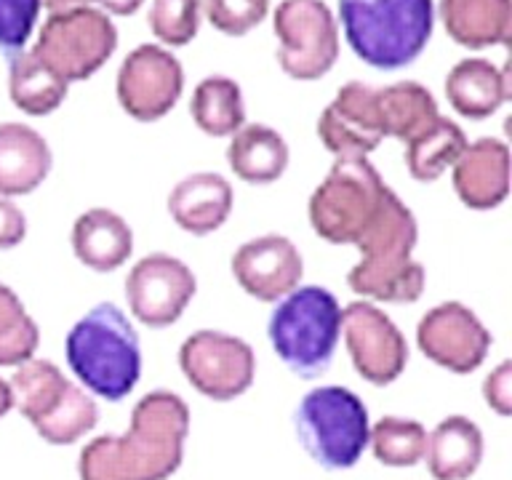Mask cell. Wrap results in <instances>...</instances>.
Masks as SVG:
<instances>
[{"label":"cell","instance_id":"cell-1","mask_svg":"<svg viewBox=\"0 0 512 480\" xmlns=\"http://www.w3.org/2000/svg\"><path fill=\"white\" fill-rule=\"evenodd\" d=\"M190 432V408L176 392L139 398L123 435H99L83 446L80 480H168L179 470Z\"/></svg>","mask_w":512,"mask_h":480},{"label":"cell","instance_id":"cell-2","mask_svg":"<svg viewBox=\"0 0 512 480\" xmlns=\"http://www.w3.org/2000/svg\"><path fill=\"white\" fill-rule=\"evenodd\" d=\"M419 224L414 211L390 192L382 211L368 224L358 243L360 262L347 275L355 294L371 302L414 304L424 294V267L414 259Z\"/></svg>","mask_w":512,"mask_h":480},{"label":"cell","instance_id":"cell-3","mask_svg":"<svg viewBox=\"0 0 512 480\" xmlns=\"http://www.w3.org/2000/svg\"><path fill=\"white\" fill-rule=\"evenodd\" d=\"M67 366L88 395L118 403L142 376V344L126 312L110 302L91 307L64 342Z\"/></svg>","mask_w":512,"mask_h":480},{"label":"cell","instance_id":"cell-4","mask_svg":"<svg viewBox=\"0 0 512 480\" xmlns=\"http://www.w3.org/2000/svg\"><path fill=\"white\" fill-rule=\"evenodd\" d=\"M352 54L374 70H403L427 48L435 27L432 0H339Z\"/></svg>","mask_w":512,"mask_h":480},{"label":"cell","instance_id":"cell-5","mask_svg":"<svg viewBox=\"0 0 512 480\" xmlns=\"http://www.w3.org/2000/svg\"><path fill=\"white\" fill-rule=\"evenodd\" d=\"M267 336L275 355L296 376L315 379L334 360L342 336V304L323 286H296L278 299Z\"/></svg>","mask_w":512,"mask_h":480},{"label":"cell","instance_id":"cell-6","mask_svg":"<svg viewBox=\"0 0 512 480\" xmlns=\"http://www.w3.org/2000/svg\"><path fill=\"white\" fill-rule=\"evenodd\" d=\"M8 387L14 408L51 446L78 443L99 422L96 400L80 384L70 382L51 360H24L16 366Z\"/></svg>","mask_w":512,"mask_h":480},{"label":"cell","instance_id":"cell-7","mask_svg":"<svg viewBox=\"0 0 512 480\" xmlns=\"http://www.w3.org/2000/svg\"><path fill=\"white\" fill-rule=\"evenodd\" d=\"M390 192L368 158H336L310 195L307 216L312 230L334 246H355Z\"/></svg>","mask_w":512,"mask_h":480},{"label":"cell","instance_id":"cell-8","mask_svg":"<svg viewBox=\"0 0 512 480\" xmlns=\"http://www.w3.org/2000/svg\"><path fill=\"white\" fill-rule=\"evenodd\" d=\"M296 438L323 470H350L368 446V408L347 387L326 384L307 392L294 414Z\"/></svg>","mask_w":512,"mask_h":480},{"label":"cell","instance_id":"cell-9","mask_svg":"<svg viewBox=\"0 0 512 480\" xmlns=\"http://www.w3.org/2000/svg\"><path fill=\"white\" fill-rule=\"evenodd\" d=\"M118 48V30L110 14L96 6H75L48 14L32 54L67 83L88 80Z\"/></svg>","mask_w":512,"mask_h":480},{"label":"cell","instance_id":"cell-10","mask_svg":"<svg viewBox=\"0 0 512 480\" xmlns=\"http://www.w3.org/2000/svg\"><path fill=\"white\" fill-rule=\"evenodd\" d=\"M272 30L288 78L320 80L339 59V27L323 0H283L272 11Z\"/></svg>","mask_w":512,"mask_h":480},{"label":"cell","instance_id":"cell-11","mask_svg":"<svg viewBox=\"0 0 512 480\" xmlns=\"http://www.w3.org/2000/svg\"><path fill=\"white\" fill-rule=\"evenodd\" d=\"M179 368L203 398L227 403L254 384L256 355L240 336L200 328L179 347Z\"/></svg>","mask_w":512,"mask_h":480},{"label":"cell","instance_id":"cell-12","mask_svg":"<svg viewBox=\"0 0 512 480\" xmlns=\"http://www.w3.org/2000/svg\"><path fill=\"white\" fill-rule=\"evenodd\" d=\"M184 91L182 62L168 48L142 43L120 62L115 94L128 118L155 123L174 110Z\"/></svg>","mask_w":512,"mask_h":480},{"label":"cell","instance_id":"cell-13","mask_svg":"<svg viewBox=\"0 0 512 480\" xmlns=\"http://www.w3.org/2000/svg\"><path fill=\"white\" fill-rule=\"evenodd\" d=\"M198 291L195 272L171 254L142 256L128 270V310L142 326L166 328L182 318L187 304Z\"/></svg>","mask_w":512,"mask_h":480},{"label":"cell","instance_id":"cell-14","mask_svg":"<svg viewBox=\"0 0 512 480\" xmlns=\"http://www.w3.org/2000/svg\"><path fill=\"white\" fill-rule=\"evenodd\" d=\"M342 334L352 366L368 384L384 387L406 371V336L374 302L347 304L342 310Z\"/></svg>","mask_w":512,"mask_h":480},{"label":"cell","instance_id":"cell-15","mask_svg":"<svg viewBox=\"0 0 512 480\" xmlns=\"http://www.w3.org/2000/svg\"><path fill=\"white\" fill-rule=\"evenodd\" d=\"M416 344L435 366L451 374H472L483 366L494 339L467 304L440 302L419 320Z\"/></svg>","mask_w":512,"mask_h":480},{"label":"cell","instance_id":"cell-16","mask_svg":"<svg viewBox=\"0 0 512 480\" xmlns=\"http://www.w3.org/2000/svg\"><path fill=\"white\" fill-rule=\"evenodd\" d=\"M318 139L334 158H368L387 139L376 88L350 80L320 112Z\"/></svg>","mask_w":512,"mask_h":480},{"label":"cell","instance_id":"cell-17","mask_svg":"<svg viewBox=\"0 0 512 480\" xmlns=\"http://www.w3.org/2000/svg\"><path fill=\"white\" fill-rule=\"evenodd\" d=\"M238 286L256 302H278L291 294L304 275V259L294 240L270 232L246 240L230 259Z\"/></svg>","mask_w":512,"mask_h":480},{"label":"cell","instance_id":"cell-18","mask_svg":"<svg viewBox=\"0 0 512 480\" xmlns=\"http://www.w3.org/2000/svg\"><path fill=\"white\" fill-rule=\"evenodd\" d=\"M454 190L472 211H491L510 195V147L483 136L467 142L454 166Z\"/></svg>","mask_w":512,"mask_h":480},{"label":"cell","instance_id":"cell-19","mask_svg":"<svg viewBox=\"0 0 512 480\" xmlns=\"http://www.w3.org/2000/svg\"><path fill=\"white\" fill-rule=\"evenodd\" d=\"M232 184L222 174L198 171L184 176L182 182L168 192V214L179 230L190 235H211L222 227L232 214Z\"/></svg>","mask_w":512,"mask_h":480},{"label":"cell","instance_id":"cell-20","mask_svg":"<svg viewBox=\"0 0 512 480\" xmlns=\"http://www.w3.org/2000/svg\"><path fill=\"white\" fill-rule=\"evenodd\" d=\"M54 166L51 147L40 131L24 123H0V195H30Z\"/></svg>","mask_w":512,"mask_h":480},{"label":"cell","instance_id":"cell-21","mask_svg":"<svg viewBox=\"0 0 512 480\" xmlns=\"http://www.w3.org/2000/svg\"><path fill=\"white\" fill-rule=\"evenodd\" d=\"M134 251L131 224L110 208H88L72 224V254L94 272H112Z\"/></svg>","mask_w":512,"mask_h":480},{"label":"cell","instance_id":"cell-22","mask_svg":"<svg viewBox=\"0 0 512 480\" xmlns=\"http://www.w3.org/2000/svg\"><path fill=\"white\" fill-rule=\"evenodd\" d=\"M483 432L470 416L454 414L427 432L424 462L435 480H470L483 462Z\"/></svg>","mask_w":512,"mask_h":480},{"label":"cell","instance_id":"cell-23","mask_svg":"<svg viewBox=\"0 0 512 480\" xmlns=\"http://www.w3.org/2000/svg\"><path fill=\"white\" fill-rule=\"evenodd\" d=\"M443 88L456 115L470 120L491 118L510 99L507 70L480 56H467L462 62H456Z\"/></svg>","mask_w":512,"mask_h":480},{"label":"cell","instance_id":"cell-24","mask_svg":"<svg viewBox=\"0 0 512 480\" xmlns=\"http://www.w3.org/2000/svg\"><path fill=\"white\" fill-rule=\"evenodd\" d=\"M438 14L459 46L480 51L510 43L512 0H440Z\"/></svg>","mask_w":512,"mask_h":480},{"label":"cell","instance_id":"cell-25","mask_svg":"<svg viewBox=\"0 0 512 480\" xmlns=\"http://www.w3.org/2000/svg\"><path fill=\"white\" fill-rule=\"evenodd\" d=\"M288 158L291 152L286 139L264 123L238 128L227 144V163L232 174L248 184L278 182L286 174Z\"/></svg>","mask_w":512,"mask_h":480},{"label":"cell","instance_id":"cell-26","mask_svg":"<svg viewBox=\"0 0 512 480\" xmlns=\"http://www.w3.org/2000/svg\"><path fill=\"white\" fill-rule=\"evenodd\" d=\"M67 91L70 83L40 62L32 48L8 56V96L16 110L43 118L62 107Z\"/></svg>","mask_w":512,"mask_h":480},{"label":"cell","instance_id":"cell-27","mask_svg":"<svg viewBox=\"0 0 512 480\" xmlns=\"http://www.w3.org/2000/svg\"><path fill=\"white\" fill-rule=\"evenodd\" d=\"M379 112H382L384 134L387 139L411 142L440 118L438 102L430 88H424L416 80H400L392 86L376 88Z\"/></svg>","mask_w":512,"mask_h":480},{"label":"cell","instance_id":"cell-28","mask_svg":"<svg viewBox=\"0 0 512 480\" xmlns=\"http://www.w3.org/2000/svg\"><path fill=\"white\" fill-rule=\"evenodd\" d=\"M190 115L203 134L216 139L232 136L238 128L246 126L243 91L227 75H208L192 91Z\"/></svg>","mask_w":512,"mask_h":480},{"label":"cell","instance_id":"cell-29","mask_svg":"<svg viewBox=\"0 0 512 480\" xmlns=\"http://www.w3.org/2000/svg\"><path fill=\"white\" fill-rule=\"evenodd\" d=\"M403 147H406L403 160H406L408 174L414 176L416 182L427 184L440 179L448 166H454L456 158L467 147V136L459 123L440 115L424 134L406 142Z\"/></svg>","mask_w":512,"mask_h":480},{"label":"cell","instance_id":"cell-30","mask_svg":"<svg viewBox=\"0 0 512 480\" xmlns=\"http://www.w3.org/2000/svg\"><path fill=\"white\" fill-rule=\"evenodd\" d=\"M368 446L376 462L384 467H414L424 462L427 451V430L416 419L403 416H382L368 430Z\"/></svg>","mask_w":512,"mask_h":480},{"label":"cell","instance_id":"cell-31","mask_svg":"<svg viewBox=\"0 0 512 480\" xmlns=\"http://www.w3.org/2000/svg\"><path fill=\"white\" fill-rule=\"evenodd\" d=\"M38 344V323L14 294V288L0 283V366H22L24 360L35 358Z\"/></svg>","mask_w":512,"mask_h":480},{"label":"cell","instance_id":"cell-32","mask_svg":"<svg viewBox=\"0 0 512 480\" xmlns=\"http://www.w3.org/2000/svg\"><path fill=\"white\" fill-rule=\"evenodd\" d=\"M203 16V0H152L147 24L163 48H182L195 40Z\"/></svg>","mask_w":512,"mask_h":480},{"label":"cell","instance_id":"cell-33","mask_svg":"<svg viewBox=\"0 0 512 480\" xmlns=\"http://www.w3.org/2000/svg\"><path fill=\"white\" fill-rule=\"evenodd\" d=\"M203 14L216 32L243 38L270 14V0H203Z\"/></svg>","mask_w":512,"mask_h":480},{"label":"cell","instance_id":"cell-34","mask_svg":"<svg viewBox=\"0 0 512 480\" xmlns=\"http://www.w3.org/2000/svg\"><path fill=\"white\" fill-rule=\"evenodd\" d=\"M40 16V0H0V51L6 56L27 46Z\"/></svg>","mask_w":512,"mask_h":480},{"label":"cell","instance_id":"cell-35","mask_svg":"<svg viewBox=\"0 0 512 480\" xmlns=\"http://www.w3.org/2000/svg\"><path fill=\"white\" fill-rule=\"evenodd\" d=\"M483 398H486V406L491 411H496L499 416L512 414V363L504 360L499 366L486 376L483 382Z\"/></svg>","mask_w":512,"mask_h":480},{"label":"cell","instance_id":"cell-36","mask_svg":"<svg viewBox=\"0 0 512 480\" xmlns=\"http://www.w3.org/2000/svg\"><path fill=\"white\" fill-rule=\"evenodd\" d=\"M27 235V216L11 198L0 195V248L19 246Z\"/></svg>","mask_w":512,"mask_h":480},{"label":"cell","instance_id":"cell-37","mask_svg":"<svg viewBox=\"0 0 512 480\" xmlns=\"http://www.w3.org/2000/svg\"><path fill=\"white\" fill-rule=\"evenodd\" d=\"M94 3H99L104 14L115 16H131L144 6V0H94Z\"/></svg>","mask_w":512,"mask_h":480},{"label":"cell","instance_id":"cell-38","mask_svg":"<svg viewBox=\"0 0 512 480\" xmlns=\"http://www.w3.org/2000/svg\"><path fill=\"white\" fill-rule=\"evenodd\" d=\"M75 6H94V0H40V8H46L48 14L67 11V8H75Z\"/></svg>","mask_w":512,"mask_h":480},{"label":"cell","instance_id":"cell-39","mask_svg":"<svg viewBox=\"0 0 512 480\" xmlns=\"http://www.w3.org/2000/svg\"><path fill=\"white\" fill-rule=\"evenodd\" d=\"M14 408V398H11V387H8V382L0 376V419L8 414Z\"/></svg>","mask_w":512,"mask_h":480}]
</instances>
